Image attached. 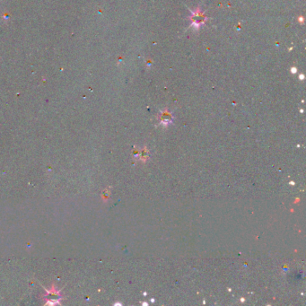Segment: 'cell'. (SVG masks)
Segmentation results:
<instances>
[{"mask_svg": "<svg viewBox=\"0 0 306 306\" xmlns=\"http://www.w3.org/2000/svg\"><path fill=\"white\" fill-rule=\"evenodd\" d=\"M190 13H191V16H190L191 24H190V26L194 27L196 30L199 29L200 26L205 24L206 21V16L205 15V13L201 11L200 8H197L195 11L190 10Z\"/></svg>", "mask_w": 306, "mask_h": 306, "instance_id": "1", "label": "cell"}, {"mask_svg": "<svg viewBox=\"0 0 306 306\" xmlns=\"http://www.w3.org/2000/svg\"><path fill=\"white\" fill-rule=\"evenodd\" d=\"M291 72H292L293 74H295V73L297 72V69H296V67H292V68H291Z\"/></svg>", "mask_w": 306, "mask_h": 306, "instance_id": "2", "label": "cell"}, {"mask_svg": "<svg viewBox=\"0 0 306 306\" xmlns=\"http://www.w3.org/2000/svg\"><path fill=\"white\" fill-rule=\"evenodd\" d=\"M299 78L301 79V80H304V75H300V76H299Z\"/></svg>", "mask_w": 306, "mask_h": 306, "instance_id": "3", "label": "cell"}]
</instances>
